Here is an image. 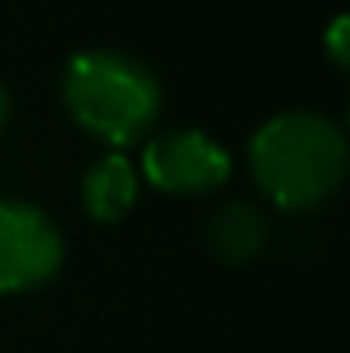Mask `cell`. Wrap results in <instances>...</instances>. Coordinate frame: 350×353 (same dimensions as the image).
<instances>
[{"instance_id":"6da1fadb","label":"cell","mask_w":350,"mask_h":353,"mask_svg":"<svg viewBox=\"0 0 350 353\" xmlns=\"http://www.w3.org/2000/svg\"><path fill=\"white\" fill-rule=\"evenodd\" d=\"M244 161L251 182L271 206L309 213L333 199L347 179V130L323 110H278L254 127Z\"/></svg>"},{"instance_id":"7a4b0ae2","label":"cell","mask_w":350,"mask_h":353,"mask_svg":"<svg viewBox=\"0 0 350 353\" xmlns=\"http://www.w3.org/2000/svg\"><path fill=\"white\" fill-rule=\"evenodd\" d=\"M59 97L76 127L114 151L144 141L165 107L158 72L124 48L72 52L59 79Z\"/></svg>"},{"instance_id":"3957f363","label":"cell","mask_w":350,"mask_h":353,"mask_svg":"<svg viewBox=\"0 0 350 353\" xmlns=\"http://www.w3.org/2000/svg\"><path fill=\"white\" fill-rule=\"evenodd\" d=\"M233 154L224 141L203 127H165L151 130L141 144L137 175L165 196H210L227 185Z\"/></svg>"},{"instance_id":"277c9868","label":"cell","mask_w":350,"mask_h":353,"mask_svg":"<svg viewBox=\"0 0 350 353\" xmlns=\"http://www.w3.org/2000/svg\"><path fill=\"white\" fill-rule=\"evenodd\" d=\"M66 264L59 223L28 199L0 196V295H24L55 281Z\"/></svg>"},{"instance_id":"5b68a950","label":"cell","mask_w":350,"mask_h":353,"mask_svg":"<svg viewBox=\"0 0 350 353\" xmlns=\"http://www.w3.org/2000/svg\"><path fill=\"white\" fill-rule=\"evenodd\" d=\"M203 240H206V250L220 264H233V268L251 264L271 243V220H268L264 206H257L251 199H231L210 213Z\"/></svg>"},{"instance_id":"8992f818","label":"cell","mask_w":350,"mask_h":353,"mask_svg":"<svg viewBox=\"0 0 350 353\" xmlns=\"http://www.w3.org/2000/svg\"><path fill=\"white\" fill-rule=\"evenodd\" d=\"M137 192H141V175L124 151L100 154L97 161H90V168L79 179V203L93 223H120L134 210Z\"/></svg>"},{"instance_id":"52a82bcc","label":"cell","mask_w":350,"mask_h":353,"mask_svg":"<svg viewBox=\"0 0 350 353\" xmlns=\"http://www.w3.org/2000/svg\"><path fill=\"white\" fill-rule=\"evenodd\" d=\"M323 52H327V59L337 69H347L350 65V17L344 10L323 28Z\"/></svg>"},{"instance_id":"ba28073f","label":"cell","mask_w":350,"mask_h":353,"mask_svg":"<svg viewBox=\"0 0 350 353\" xmlns=\"http://www.w3.org/2000/svg\"><path fill=\"white\" fill-rule=\"evenodd\" d=\"M10 110H14V97H10V90H7V83L0 79V127L10 120Z\"/></svg>"}]
</instances>
